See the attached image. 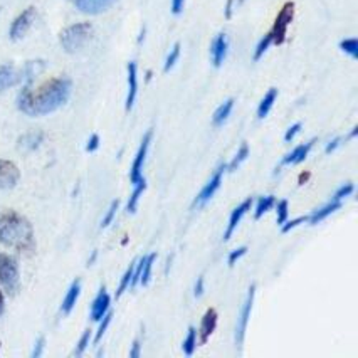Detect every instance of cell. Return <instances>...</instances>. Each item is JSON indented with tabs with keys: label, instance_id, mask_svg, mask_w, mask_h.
<instances>
[{
	"label": "cell",
	"instance_id": "6da1fadb",
	"mask_svg": "<svg viewBox=\"0 0 358 358\" xmlns=\"http://www.w3.org/2000/svg\"><path fill=\"white\" fill-rule=\"evenodd\" d=\"M34 83H24L17 96V108L27 116H45L68 103L73 83L68 78H52L39 87Z\"/></svg>",
	"mask_w": 358,
	"mask_h": 358
},
{
	"label": "cell",
	"instance_id": "7a4b0ae2",
	"mask_svg": "<svg viewBox=\"0 0 358 358\" xmlns=\"http://www.w3.org/2000/svg\"><path fill=\"white\" fill-rule=\"evenodd\" d=\"M0 244L24 256L36 251L34 227L17 210L0 209Z\"/></svg>",
	"mask_w": 358,
	"mask_h": 358
},
{
	"label": "cell",
	"instance_id": "3957f363",
	"mask_svg": "<svg viewBox=\"0 0 358 358\" xmlns=\"http://www.w3.org/2000/svg\"><path fill=\"white\" fill-rule=\"evenodd\" d=\"M93 37V26L90 22H78L66 27L59 34V44L68 54H76Z\"/></svg>",
	"mask_w": 358,
	"mask_h": 358
},
{
	"label": "cell",
	"instance_id": "277c9868",
	"mask_svg": "<svg viewBox=\"0 0 358 358\" xmlns=\"http://www.w3.org/2000/svg\"><path fill=\"white\" fill-rule=\"evenodd\" d=\"M0 288L9 296H15L20 291L19 261L6 252H0Z\"/></svg>",
	"mask_w": 358,
	"mask_h": 358
},
{
	"label": "cell",
	"instance_id": "5b68a950",
	"mask_svg": "<svg viewBox=\"0 0 358 358\" xmlns=\"http://www.w3.org/2000/svg\"><path fill=\"white\" fill-rule=\"evenodd\" d=\"M293 19H294V3L286 2L285 6L281 7L276 20H274L273 29L269 31V34H271V37H273V44H276V45L285 44L286 36H288V27H289V24L293 22Z\"/></svg>",
	"mask_w": 358,
	"mask_h": 358
},
{
	"label": "cell",
	"instance_id": "8992f818",
	"mask_svg": "<svg viewBox=\"0 0 358 358\" xmlns=\"http://www.w3.org/2000/svg\"><path fill=\"white\" fill-rule=\"evenodd\" d=\"M254 298H256V286H251L248 291V298H245L243 308H241V315L237 318V324H236V347L241 348L244 343L245 338V331H248V324H249V318H251L252 313V306H254Z\"/></svg>",
	"mask_w": 358,
	"mask_h": 358
},
{
	"label": "cell",
	"instance_id": "52a82bcc",
	"mask_svg": "<svg viewBox=\"0 0 358 358\" xmlns=\"http://www.w3.org/2000/svg\"><path fill=\"white\" fill-rule=\"evenodd\" d=\"M152 138H153V131L148 130L145 133L143 140H141L140 143V148L138 152H136L135 155V160H133V165H131V170H130V180L131 184H138L140 180H143V166H145V162H147V155H148V150H150V145H152Z\"/></svg>",
	"mask_w": 358,
	"mask_h": 358
},
{
	"label": "cell",
	"instance_id": "ba28073f",
	"mask_svg": "<svg viewBox=\"0 0 358 358\" xmlns=\"http://www.w3.org/2000/svg\"><path fill=\"white\" fill-rule=\"evenodd\" d=\"M36 7H27L26 10H22L17 17L14 19V22L10 24V29H9V37L10 41H14V43H17V41L24 39L26 34L29 32V29L32 27V24H34L36 20Z\"/></svg>",
	"mask_w": 358,
	"mask_h": 358
},
{
	"label": "cell",
	"instance_id": "9c48e42d",
	"mask_svg": "<svg viewBox=\"0 0 358 358\" xmlns=\"http://www.w3.org/2000/svg\"><path fill=\"white\" fill-rule=\"evenodd\" d=\"M226 170H227V165H224V164L220 165L217 170H215V173L212 175L210 180L207 182L206 185H203V189L201 190V192H199L197 197H195L194 207H197V209H199V207H203L207 202L210 201L212 197H214L215 192L219 190L220 184H222V175H224V172H226Z\"/></svg>",
	"mask_w": 358,
	"mask_h": 358
},
{
	"label": "cell",
	"instance_id": "30bf717a",
	"mask_svg": "<svg viewBox=\"0 0 358 358\" xmlns=\"http://www.w3.org/2000/svg\"><path fill=\"white\" fill-rule=\"evenodd\" d=\"M20 180L19 166L10 160L0 158V192L14 189Z\"/></svg>",
	"mask_w": 358,
	"mask_h": 358
},
{
	"label": "cell",
	"instance_id": "8fae6325",
	"mask_svg": "<svg viewBox=\"0 0 358 358\" xmlns=\"http://www.w3.org/2000/svg\"><path fill=\"white\" fill-rule=\"evenodd\" d=\"M128 71V93H127V101H124V108L127 111H130L135 106L136 96H138V66L135 61L128 62L127 66Z\"/></svg>",
	"mask_w": 358,
	"mask_h": 358
},
{
	"label": "cell",
	"instance_id": "7c38bea8",
	"mask_svg": "<svg viewBox=\"0 0 358 358\" xmlns=\"http://www.w3.org/2000/svg\"><path fill=\"white\" fill-rule=\"evenodd\" d=\"M110 306H111V296L108 294V291L105 288H101L98 291L96 298H94L93 303H91L90 318L93 320V322H99V320L110 311Z\"/></svg>",
	"mask_w": 358,
	"mask_h": 358
},
{
	"label": "cell",
	"instance_id": "4fadbf2b",
	"mask_svg": "<svg viewBox=\"0 0 358 358\" xmlns=\"http://www.w3.org/2000/svg\"><path fill=\"white\" fill-rule=\"evenodd\" d=\"M116 0H73L76 9L83 14L98 15L110 9Z\"/></svg>",
	"mask_w": 358,
	"mask_h": 358
},
{
	"label": "cell",
	"instance_id": "5bb4252c",
	"mask_svg": "<svg viewBox=\"0 0 358 358\" xmlns=\"http://www.w3.org/2000/svg\"><path fill=\"white\" fill-rule=\"evenodd\" d=\"M227 51H229L227 36L226 34L215 36V39L212 41V45H210V59L215 68H220V66L224 64V61H226L227 57Z\"/></svg>",
	"mask_w": 358,
	"mask_h": 358
},
{
	"label": "cell",
	"instance_id": "9a60e30c",
	"mask_svg": "<svg viewBox=\"0 0 358 358\" xmlns=\"http://www.w3.org/2000/svg\"><path fill=\"white\" fill-rule=\"evenodd\" d=\"M252 207V199H248V201H244L241 206H237L234 210H232L231 217H229V224H227V229L226 232H224V241H229L232 237V234L236 232L237 226L241 224V220H243V217L245 214H248L249 210H251Z\"/></svg>",
	"mask_w": 358,
	"mask_h": 358
},
{
	"label": "cell",
	"instance_id": "2e32d148",
	"mask_svg": "<svg viewBox=\"0 0 358 358\" xmlns=\"http://www.w3.org/2000/svg\"><path fill=\"white\" fill-rule=\"evenodd\" d=\"M215 328H217V311H215L214 308H209L201 322V330H199V343L206 345L212 336V333L215 331Z\"/></svg>",
	"mask_w": 358,
	"mask_h": 358
},
{
	"label": "cell",
	"instance_id": "e0dca14e",
	"mask_svg": "<svg viewBox=\"0 0 358 358\" xmlns=\"http://www.w3.org/2000/svg\"><path fill=\"white\" fill-rule=\"evenodd\" d=\"M315 143H316V140L313 138V140L308 141V143L299 145V147H296V148L293 150V152L288 153V155L282 158L280 166H285V165H298V164H301V162H305L306 157H308V153H310L311 148L315 147Z\"/></svg>",
	"mask_w": 358,
	"mask_h": 358
},
{
	"label": "cell",
	"instance_id": "ac0fdd59",
	"mask_svg": "<svg viewBox=\"0 0 358 358\" xmlns=\"http://www.w3.org/2000/svg\"><path fill=\"white\" fill-rule=\"evenodd\" d=\"M20 83V71H17L12 64L0 66V93L10 90Z\"/></svg>",
	"mask_w": 358,
	"mask_h": 358
},
{
	"label": "cell",
	"instance_id": "d6986e66",
	"mask_svg": "<svg viewBox=\"0 0 358 358\" xmlns=\"http://www.w3.org/2000/svg\"><path fill=\"white\" fill-rule=\"evenodd\" d=\"M43 141H44L43 131H29L17 140V148L24 153L34 152V150H37L41 145H43Z\"/></svg>",
	"mask_w": 358,
	"mask_h": 358
},
{
	"label": "cell",
	"instance_id": "ffe728a7",
	"mask_svg": "<svg viewBox=\"0 0 358 358\" xmlns=\"http://www.w3.org/2000/svg\"><path fill=\"white\" fill-rule=\"evenodd\" d=\"M79 294H81V281L74 280L73 282H71L69 289L66 291L64 299H62V305H61L62 315H69L71 311L74 310V306H76V303L79 299Z\"/></svg>",
	"mask_w": 358,
	"mask_h": 358
},
{
	"label": "cell",
	"instance_id": "44dd1931",
	"mask_svg": "<svg viewBox=\"0 0 358 358\" xmlns=\"http://www.w3.org/2000/svg\"><path fill=\"white\" fill-rule=\"evenodd\" d=\"M341 207V201H335V199H331L330 202L324 203L323 207H320V209H316L313 214L308 217V222L311 224V226H315V224H320L322 220H324L328 217V215L335 214L336 210H338Z\"/></svg>",
	"mask_w": 358,
	"mask_h": 358
},
{
	"label": "cell",
	"instance_id": "7402d4cb",
	"mask_svg": "<svg viewBox=\"0 0 358 358\" xmlns=\"http://www.w3.org/2000/svg\"><path fill=\"white\" fill-rule=\"evenodd\" d=\"M276 99H278V90H276V87H271V90H269L268 93L264 94V98L261 99L259 106H257V118L264 120L266 116L269 115V111L273 110Z\"/></svg>",
	"mask_w": 358,
	"mask_h": 358
},
{
	"label": "cell",
	"instance_id": "603a6c76",
	"mask_svg": "<svg viewBox=\"0 0 358 358\" xmlns=\"http://www.w3.org/2000/svg\"><path fill=\"white\" fill-rule=\"evenodd\" d=\"M232 108H234V99L229 98L227 101H224L222 105L215 110L214 116H212V123H214V127H222V124L226 123V120L232 113Z\"/></svg>",
	"mask_w": 358,
	"mask_h": 358
},
{
	"label": "cell",
	"instance_id": "cb8c5ba5",
	"mask_svg": "<svg viewBox=\"0 0 358 358\" xmlns=\"http://www.w3.org/2000/svg\"><path fill=\"white\" fill-rule=\"evenodd\" d=\"M155 259H157L155 252L148 254V256L143 257V266H141V274H140L138 285H141V286L148 285L150 278H152V269H153V264H155Z\"/></svg>",
	"mask_w": 358,
	"mask_h": 358
},
{
	"label": "cell",
	"instance_id": "d4e9b609",
	"mask_svg": "<svg viewBox=\"0 0 358 358\" xmlns=\"http://www.w3.org/2000/svg\"><path fill=\"white\" fill-rule=\"evenodd\" d=\"M145 189H147V180H140L138 184H135V190H133V194L130 195V201L127 203V210L130 212V214H135L136 212V207H138V202H140V197L143 195Z\"/></svg>",
	"mask_w": 358,
	"mask_h": 358
},
{
	"label": "cell",
	"instance_id": "484cf974",
	"mask_svg": "<svg viewBox=\"0 0 358 358\" xmlns=\"http://www.w3.org/2000/svg\"><path fill=\"white\" fill-rule=\"evenodd\" d=\"M274 203H276V199H274V195H266V197H261L259 201L256 203V210H254V217L256 219H261L262 215L266 214V212H269L274 207Z\"/></svg>",
	"mask_w": 358,
	"mask_h": 358
},
{
	"label": "cell",
	"instance_id": "4316f807",
	"mask_svg": "<svg viewBox=\"0 0 358 358\" xmlns=\"http://www.w3.org/2000/svg\"><path fill=\"white\" fill-rule=\"evenodd\" d=\"M195 348H197V330L194 327H190L189 331H187L184 343H182V350H184L187 357H192Z\"/></svg>",
	"mask_w": 358,
	"mask_h": 358
},
{
	"label": "cell",
	"instance_id": "83f0119b",
	"mask_svg": "<svg viewBox=\"0 0 358 358\" xmlns=\"http://www.w3.org/2000/svg\"><path fill=\"white\" fill-rule=\"evenodd\" d=\"M248 157H249V147H248V143H243V145H241V148L237 150L236 157L232 158L231 164L227 165L229 172H236V170L241 166V164L248 160Z\"/></svg>",
	"mask_w": 358,
	"mask_h": 358
},
{
	"label": "cell",
	"instance_id": "f1b7e54d",
	"mask_svg": "<svg viewBox=\"0 0 358 358\" xmlns=\"http://www.w3.org/2000/svg\"><path fill=\"white\" fill-rule=\"evenodd\" d=\"M133 271H135V262H131V264L128 266V269H127V271H124V274L122 276V281H120L118 291H116V298L122 296L124 291L130 288L131 278H133Z\"/></svg>",
	"mask_w": 358,
	"mask_h": 358
},
{
	"label": "cell",
	"instance_id": "f546056e",
	"mask_svg": "<svg viewBox=\"0 0 358 358\" xmlns=\"http://www.w3.org/2000/svg\"><path fill=\"white\" fill-rule=\"evenodd\" d=\"M91 338H93V331H91V330H85V333H83V335H81V338L78 340L76 348H74L73 355H74V357H81L83 353H85L86 350H87V347H90Z\"/></svg>",
	"mask_w": 358,
	"mask_h": 358
},
{
	"label": "cell",
	"instance_id": "4dcf8cb0",
	"mask_svg": "<svg viewBox=\"0 0 358 358\" xmlns=\"http://www.w3.org/2000/svg\"><path fill=\"white\" fill-rule=\"evenodd\" d=\"M340 49L345 54H348L352 59H358V41L355 39V37H350V39L341 41Z\"/></svg>",
	"mask_w": 358,
	"mask_h": 358
},
{
	"label": "cell",
	"instance_id": "1f68e13d",
	"mask_svg": "<svg viewBox=\"0 0 358 358\" xmlns=\"http://www.w3.org/2000/svg\"><path fill=\"white\" fill-rule=\"evenodd\" d=\"M273 44V37H271V34H266L264 37H262V39L259 41V43H257V45H256V51H254V61H259L262 56H264L266 52H268V49H269V45Z\"/></svg>",
	"mask_w": 358,
	"mask_h": 358
},
{
	"label": "cell",
	"instance_id": "d6a6232c",
	"mask_svg": "<svg viewBox=\"0 0 358 358\" xmlns=\"http://www.w3.org/2000/svg\"><path fill=\"white\" fill-rule=\"evenodd\" d=\"M111 318H113V313H111V311H108V313L103 316L101 320H99V322H98L99 323L98 331H96V335H94V343H99L103 336H105L108 327H110V323H111Z\"/></svg>",
	"mask_w": 358,
	"mask_h": 358
},
{
	"label": "cell",
	"instance_id": "836d02e7",
	"mask_svg": "<svg viewBox=\"0 0 358 358\" xmlns=\"http://www.w3.org/2000/svg\"><path fill=\"white\" fill-rule=\"evenodd\" d=\"M276 206V220L280 226L288 220V215H289V203L288 201H280L278 203H274Z\"/></svg>",
	"mask_w": 358,
	"mask_h": 358
},
{
	"label": "cell",
	"instance_id": "e575fe53",
	"mask_svg": "<svg viewBox=\"0 0 358 358\" xmlns=\"http://www.w3.org/2000/svg\"><path fill=\"white\" fill-rule=\"evenodd\" d=\"M178 57H180V44L177 43V44L173 45L172 51L169 52V56H166V59H165V66H164V71H165V73H169V71L172 69L175 64H177Z\"/></svg>",
	"mask_w": 358,
	"mask_h": 358
},
{
	"label": "cell",
	"instance_id": "d590c367",
	"mask_svg": "<svg viewBox=\"0 0 358 358\" xmlns=\"http://www.w3.org/2000/svg\"><path fill=\"white\" fill-rule=\"evenodd\" d=\"M118 209H120V202H118V201L111 202L110 209L106 210L105 217H103V220H101V227H103V229L108 227V226H111V222H113V220H115L116 212H118Z\"/></svg>",
	"mask_w": 358,
	"mask_h": 358
},
{
	"label": "cell",
	"instance_id": "8d00e7d4",
	"mask_svg": "<svg viewBox=\"0 0 358 358\" xmlns=\"http://www.w3.org/2000/svg\"><path fill=\"white\" fill-rule=\"evenodd\" d=\"M353 190H355V187H353V184H345V185H341L338 190H336L335 195H333L331 199H335V201H341V202H343V199L350 197V195L353 194Z\"/></svg>",
	"mask_w": 358,
	"mask_h": 358
},
{
	"label": "cell",
	"instance_id": "74e56055",
	"mask_svg": "<svg viewBox=\"0 0 358 358\" xmlns=\"http://www.w3.org/2000/svg\"><path fill=\"white\" fill-rule=\"evenodd\" d=\"M245 252H248V248H245V245H243V248H237V249H234V251H231V254H229V257H227L229 266H234Z\"/></svg>",
	"mask_w": 358,
	"mask_h": 358
},
{
	"label": "cell",
	"instance_id": "f35d334b",
	"mask_svg": "<svg viewBox=\"0 0 358 358\" xmlns=\"http://www.w3.org/2000/svg\"><path fill=\"white\" fill-rule=\"evenodd\" d=\"M303 222H308V217H298V219H293V220H286V222L281 226V232H282V234H286V232H289L291 229L298 227L299 224H303Z\"/></svg>",
	"mask_w": 358,
	"mask_h": 358
},
{
	"label": "cell",
	"instance_id": "ab89813d",
	"mask_svg": "<svg viewBox=\"0 0 358 358\" xmlns=\"http://www.w3.org/2000/svg\"><path fill=\"white\" fill-rule=\"evenodd\" d=\"M44 347H45V338H44V336H39V338H37V341H36V345H34V350H32L31 357L32 358H39L44 353Z\"/></svg>",
	"mask_w": 358,
	"mask_h": 358
},
{
	"label": "cell",
	"instance_id": "60d3db41",
	"mask_svg": "<svg viewBox=\"0 0 358 358\" xmlns=\"http://www.w3.org/2000/svg\"><path fill=\"white\" fill-rule=\"evenodd\" d=\"M98 148H99V136L96 135V133H94V135H91L90 140H87L86 152L87 153H93V152H96Z\"/></svg>",
	"mask_w": 358,
	"mask_h": 358
},
{
	"label": "cell",
	"instance_id": "b9f144b4",
	"mask_svg": "<svg viewBox=\"0 0 358 358\" xmlns=\"http://www.w3.org/2000/svg\"><path fill=\"white\" fill-rule=\"evenodd\" d=\"M299 131H301V123H294L293 127L288 128V131H286L285 141H288V143H289V141H293L294 136H296Z\"/></svg>",
	"mask_w": 358,
	"mask_h": 358
},
{
	"label": "cell",
	"instance_id": "7bdbcfd3",
	"mask_svg": "<svg viewBox=\"0 0 358 358\" xmlns=\"http://www.w3.org/2000/svg\"><path fill=\"white\" fill-rule=\"evenodd\" d=\"M341 141H345V138H341V136H336V138H333V140L330 141V143L327 145V148H324V152H327V153H333L336 148L340 147Z\"/></svg>",
	"mask_w": 358,
	"mask_h": 358
},
{
	"label": "cell",
	"instance_id": "ee69618b",
	"mask_svg": "<svg viewBox=\"0 0 358 358\" xmlns=\"http://www.w3.org/2000/svg\"><path fill=\"white\" fill-rule=\"evenodd\" d=\"M203 289H206V288H203V276H201V278H199V280H197V282H195L194 296H195V298H201L202 294H203Z\"/></svg>",
	"mask_w": 358,
	"mask_h": 358
},
{
	"label": "cell",
	"instance_id": "f6af8a7d",
	"mask_svg": "<svg viewBox=\"0 0 358 358\" xmlns=\"http://www.w3.org/2000/svg\"><path fill=\"white\" fill-rule=\"evenodd\" d=\"M184 6H185V0H172V12L175 15L182 14V10H184Z\"/></svg>",
	"mask_w": 358,
	"mask_h": 358
},
{
	"label": "cell",
	"instance_id": "bcb514c9",
	"mask_svg": "<svg viewBox=\"0 0 358 358\" xmlns=\"http://www.w3.org/2000/svg\"><path fill=\"white\" fill-rule=\"evenodd\" d=\"M141 355V343L140 340L133 341V347L130 350V358H138Z\"/></svg>",
	"mask_w": 358,
	"mask_h": 358
},
{
	"label": "cell",
	"instance_id": "7dc6e473",
	"mask_svg": "<svg viewBox=\"0 0 358 358\" xmlns=\"http://www.w3.org/2000/svg\"><path fill=\"white\" fill-rule=\"evenodd\" d=\"M232 7H234V0H227V6H226V19L232 17Z\"/></svg>",
	"mask_w": 358,
	"mask_h": 358
},
{
	"label": "cell",
	"instance_id": "c3c4849f",
	"mask_svg": "<svg viewBox=\"0 0 358 358\" xmlns=\"http://www.w3.org/2000/svg\"><path fill=\"white\" fill-rule=\"evenodd\" d=\"M6 311V296H3V289L0 288V316Z\"/></svg>",
	"mask_w": 358,
	"mask_h": 358
},
{
	"label": "cell",
	"instance_id": "681fc988",
	"mask_svg": "<svg viewBox=\"0 0 358 358\" xmlns=\"http://www.w3.org/2000/svg\"><path fill=\"white\" fill-rule=\"evenodd\" d=\"M308 178H310V173H301V175H299V184L303 185L308 180Z\"/></svg>",
	"mask_w": 358,
	"mask_h": 358
},
{
	"label": "cell",
	"instance_id": "f907efd6",
	"mask_svg": "<svg viewBox=\"0 0 358 358\" xmlns=\"http://www.w3.org/2000/svg\"><path fill=\"white\" fill-rule=\"evenodd\" d=\"M96 256H98V251H94L93 254H91V257H90V259H87V266H91L94 261H96Z\"/></svg>",
	"mask_w": 358,
	"mask_h": 358
},
{
	"label": "cell",
	"instance_id": "816d5d0a",
	"mask_svg": "<svg viewBox=\"0 0 358 358\" xmlns=\"http://www.w3.org/2000/svg\"><path fill=\"white\" fill-rule=\"evenodd\" d=\"M145 39V27L141 29V34H140V37H138V44H141V41Z\"/></svg>",
	"mask_w": 358,
	"mask_h": 358
},
{
	"label": "cell",
	"instance_id": "f5cc1de1",
	"mask_svg": "<svg viewBox=\"0 0 358 358\" xmlns=\"http://www.w3.org/2000/svg\"><path fill=\"white\" fill-rule=\"evenodd\" d=\"M71 2H73V0H71Z\"/></svg>",
	"mask_w": 358,
	"mask_h": 358
}]
</instances>
